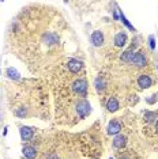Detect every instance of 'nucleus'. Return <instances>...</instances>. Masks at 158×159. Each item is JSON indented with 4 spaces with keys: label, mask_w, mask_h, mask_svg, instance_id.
<instances>
[{
    "label": "nucleus",
    "mask_w": 158,
    "mask_h": 159,
    "mask_svg": "<svg viewBox=\"0 0 158 159\" xmlns=\"http://www.w3.org/2000/svg\"><path fill=\"white\" fill-rule=\"evenodd\" d=\"M151 84H153V80H151V78L150 76H147V75H141V76L138 78V86L141 89H149V87H151Z\"/></svg>",
    "instance_id": "7"
},
{
    "label": "nucleus",
    "mask_w": 158,
    "mask_h": 159,
    "mask_svg": "<svg viewBox=\"0 0 158 159\" xmlns=\"http://www.w3.org/2000/svg\"><path fill=\"white\" fill-rule=\"evenodd\" d=\"M118 101L114 98V97H112V98H109L108 99V102H106V110L108 111H110V113H114V111H117L118 110Z\"/></svg>",
    "instance_id": "10"
},
{
    "label": "nucleus",
    "mask_w": 158,
    "mask_h": 159,
    "mask_svg": "<svg viewBox=\"0 0 158 159\" xmlns=\"http://www.w3.org/2000/svg\"><path fill=\"white\" fill-rule=\"evenodd\" d=\"M48 159H57V157H55V155H52V157H49Z\"/></svg>",
    "instance_id": "20"
},
{
    "label": "nucleus",
    "mask_w": 158,
    "mask_h": 159,
    "mask_svg": "<svg viewBox=\"0 0 158 159\" xmlns=\"http://www.w3.org/2000/svg\"><path fill=\"white\" fill-rule=\"evenodd\" d=\"M77 111H78V114H79V117H81V118L87 117L89 113L91 111V106H90V103H89L86 99L79 101L78 105H77Z\"/></svg>",
    "instance_id": "2"
},
{
    "label": "nucleus",
    "mask_w": 158,
    "mask_h": 159,
    "mask_svg": "<svg viewBox=\"0 0 158 159\" xmlns=\"http://www.w3.org/2000/svg\"><path fill=\"white\" fill-rule=\"evenodd\" d=\"M120 22H123V23L125 25V26H127L128 29H130V30H134V31H135V27L132 26V25H131L130 22H128V20H127V18L124 16V14L121 12V11H120Z\"/></svg>",
    "instance_id": "17"
},
{
    "label": "nucleus",
    "mask_w": 158,
    "mask_h": 159,
    "mask_svg": "<svg viewBox=\"0 0 158 159\" xmlns=\"http://www.w3.org/2000/svg\"><path fill=\"white\" fill-rule=\"evenodd\" d=\"M121 159H127V158H121Z\"/></svg>",
    "instance_id": "22"
},
{
    "label": "nucleus",
    "mask_w": 158,
    "mask_h": 159,
    "mask_svg": "<svg viewBox=\"0 0 158 159\" xmlns=\"http://www.w3.org/2000/svg\"><path fill=\"white\" fill-rule=\"evenodd\" d=\"M149 46H150V50L156 49V38H154V35H150L149 37Z\"/></svg>",
    "instance_id": "19"
},
{
    "label": "nucleus",
    "mask_w": 158,
    "mask_h": 159,
    "mask_svg": "<svg viewBox=\"0 0 158 159\" xmlns=\"http://www.w3.org/2000/svg\"><path fill=\"white\" fill-rule=\"evenodd\" d=\"M143 114H145V120H146V122H153V121H156V118H157V113H156V111L146 110Z\"/></svg>",
    "instance_id": "16"
},
{
    "label": "nucleus",
    "mask_w": 158,
    "mask_h": 159,
    "mask_svg": "<svg viewBox=\"0 0 158 159\" xmlns=\"http://www.w3.org/2000/svg\"><path fill=\"white\" fill-rule=\"evenodd\" d=\"M125 143H127V137L124 135H116L113 139V147L117 148V150H120V148H123L125 146Z\"/></svg>",
    "instance_id": "9"
},
{
    "label": "nucleus",
    "mask_w": 158,
    "mask_h": 159,
    "mask_svg": "<svg viewBox=\"0 0 158 159\" xmlns=\"http://www.w3.org/2000/svg\"><path fill=\"white\" fill-rule=\"evenodd\" d=\"M134 56H135L134 50H127V52H124L123 55L120 56V60L124 61V63H132V60H134Z\"/></svg>",
    "instance_id": "13"
},
{
    "label": "nucleus",
    "mask_w": 158,
    "mask_h": 159,
    "mask_svg": "<svg viewBox=\"0 0 158 159\" xmlns=\"http://www.w3.org/2000/svg\"><path fill=\"white\" fill-rule=\"evenodd\" d=\"M156 129H157V132H158V121L156 122Z\"/></svg>",
    "instance_id": "21"
},
{
    "label": "nucleus",
    "mask_w": 158,
    "mask_h": 159,
    "mask_svg": "<svg viewBox=\"0 0 158 159\" xmlns=\"http://www.w3.org/2000/svg\"><path fill=\"white\" fill-rule=\"evenodd\" d=\"M22 154H23V157L27 158V159H34L35 155H37V151H35V148L31 147V146H25L22 148Z\"/></svg>",
    "instance_id": "11"
},
{
    "label": "nucleus",
    "mask_w": 158,
    "mask_h": 159,
    "mask_svg": "<svg viewBox=\"0 0 158 159\" xmlns=\"http://www.w3.org/2000/svg\"><path fill=\"white\" fill-rule=\"evenodd\" d=\"M19 135H21V139L23 140V142H29V140L33 139V129L30 128V126H21L19 129Z\"/></svg>",
    "instance_id": "3"
},
{
    "label": "nucleus",
    "mask_w": 158,
    "mask_h": 159,
    "mask_svg": "<svg viewBox=\"0 0 158 159\" xmlns=\"http://www.w3.org/2000/svg\"><path fill=\"white\" fill-rule=\"evenodd\" d=\"M121 131V125L120 122L116 121V120H112L108 124V128H106V132L109 133V135H118Z\"/></svg>",
    "instance_id": "6"
},
{
    "label": "nucleus",
    "mask_w": 158,
    "mask_h": 159,
    "mask_svg": "<svg viewBox=\"0 0 158 159\" xmlns=\"http://www.w3.org/2000/svg\"><path fill=\"white\" fill-rule=\"evenodd\" d=\"M91 44L94 45V46H101L104 44V34H102V31H100V30H95V31H93V34H91Z\"/></svg>",
    "instance_id": "5"
},
{
    "label": "nucleus",
    "mask_w": 158,
    "mask_h": 159,
    "mask_svg": "<svg viewBox=\"0 0 158 159\" xmlns=\"http://www.w3.org/2000/svg\"><path fill=\"white\" fill-rule=\"evenodd\" d=\"M6 74H7V76H8L10 79H14V80H18V79H21V75H19V72H18L15 68H7V71H6Z\"/></svg>",
    "instance_id": "14"
},
{
    "label": "nucleus",
    "mask_w": 158,
    "mask_h": 159,
    "mask_svg": "<svg viewBox=\"0 0 158 159\" xmlns=\"http://www.w3.org/2000/svg\"><path fill=\"white\" fill-rule=\"evenodd\" d=\"M132 63H134L136 67H145L146 64H147L146 56L143 55L142 52H135V56H134V60H132Z\"/></svg>",
    "instance_id": "8"
},
{
    "label": "nucleus",
    "mask_w": 158,
    "mask_h": 159,
    "mask_svg": "<svg viewBox=\"0 0 158 159\" xmlns=\"http://www.w3.org/2000/svg\"><path fill=\"white\" fill-rule=\"evenodd\" d=\"M82 68H83V63H82V61H79L77 59L68 60V70L72 72V74H78Z\"/></svg>",
    "instance_id": "4"
},
{
    "label": "nucleus",
    "mask_w": 158,
    "mask_h": 159,
    "mask_svg": "<svg viewBox=\"0 0 158 159\" xmlns=\"http://www.w3.org/2000/svg\"><path fill=\"white\" fill-rule=\"evenodd\" d=\"M72 90L74 93L79 94V95L86 97V94H87V82L85 79H78L72 83Z\"/></svg>",
    "instance_id": "1"
},
{
    "label": "nucleus",
    "mask_w": 158,
    "mask_h": 159,
    "mask_svg": "<svg viewBox=\"0 0 158 159\" xmlns=\"http://www.w3.org/2000/svg\"><path fill=\"white\" fill-rule=\"evenodd\" d=\"M110 159H113V158H110Z\"/></svg>",
    "instance_id": "23"
},
{
    "label": "nucleus",
    "mask_w": 158,
    "mask_h": 159,
    "mask_svg": "<svg viewBox=\"0 0 158 159\" xmlns=\"http://www.w3.org/2000/svg\"><path fill=\"white\" fill-rule=\"evenodd\" d=\"M157 99H158V94H153V95H150L149 98H146V102L149 105H153V103L157 102Z\"/></svg>",
    "instance_id": "18"
},
{
    "label": "nucleus",
    "mask_w": 158,
    "mask_h": 159,
    "mask_svg": "<svg viewBox=\"0 0 158 159\" xmlns=\"http://www.w3.org/2000/svg\"><path fill=\"white\" fill-rule=\"evenodd\" d=\"M127 44V34L125 33H117L114 35V45L118 46V48H123V46Z\"/></svg>",
    "instance_id": "12"
},
{
    "label": "nucleus",
    "mask_w": 158,
    "mask_h": 159,
    "mask_svg": "<svg viewBox=\"0 0 158 159\" xmlns=\"http://www.w3.org/2000/svg\"><path fill=\"white\" fill-rule=\"evenodd\" d=\"M94 84H95V89H97V91H98V93L104 91V89H105V80H104L101 76H98V78L95 79Z\"/></svg>",
    "instance_id": "15"
}]
</instances>
